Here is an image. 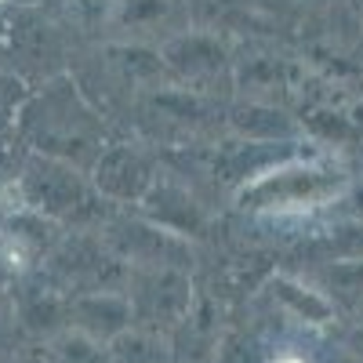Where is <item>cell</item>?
I'll use <instances>...</instances> for the list:
<instances>
[{
  "instance_id": "cell-7",
  "label": "cell",
  "mask_w": 363,
  "mask_h": 363,
  "mask_svg": "<svg viewBox=\"0 0 363 363\" xmlns=\"http://www.w3.org/2000/svg\"><path fill=\"white\" fill-rule=\"evenodd\" d=\"M18 102V84L15 80H0V128L8 124V113Z\"/></svg>"
},
{
  "instance_id": "cell-9",
  "label": "cell",
  "mask_w": 363,
  "mask_h": 363,
  "mask_svg": "<svg viewBox=\"0 0 363 363\" xmlns=\"http://www.w3.org/2000/svg\"><path fill=\"white\" fill-rule=\"evenodd\" d=\"M0 363H15V359H0Z\"/></svg>"
},
{
  "instance_id": "cell-5",
  "label": "cell",
  "mask_w": 363,
  "mask_h": 363,
  "mask_svg": "<svg viewBox=\"0 0 363 363\" xmlns=\"http://www.w3.org/2000/svg\"><path fill=\"white\" fill-rule=\"evenodd\" d=\"M109 356L113 363H174L171 338L142 330V327H131L116 342H109Z\"/></svg>"
},
{
  "instance_id": "cell-1",
  "label": "cell",
  "mask_w": 363,
  "mask_h": 363,
  "mask_svg": "<svg viewBox=\"0 0 363 363\" xmlns=\"http://www.w3.org/2000/svg\"><path fill=\"white\" fill-rule=\"evenodd\" d=\"M26 135L40 153H51L55 160L69 164L80 149H99L102 128L69 84H51L26 109Z\"/></svg>"
},
{
  "instance_id": "cell-4",
  "label": "cell",
  "mask_w": 363,
  "mask_h": 363,
  "mask_svg": "<svg viewBox=\"0 0 363 363\" xmlns=\"http://www.w3.org/2000/svg\"><path fill=\"white\" fill-rule=\"evenodd\" d=\"M69 327L80 335L95 338L102 345L116 342L124 330L135 327L131 301L124 291H91V294H73L69 298Z\"/></svg>"
},
{
  "instance_id": "cell-6",
  "label": "cell",
  "mask_w": 363,
  "mask_h": 363,
  "mask_svg": "<svg viewBox=\"0 0 363 363\" xmlns=\"http://www.w3.org/2000/svg\"><path fill=\"white\" fill-rule=\"evenodd\" d=\"M174 15H178L174 0H124L120 22L131 29H160V26H171Z\"/></svg>"
},
{
  "instance_id": "cell-8",
  "label": "cell",
  "mask_w": 363,
  "mask_h": 363,
  "mask_svg": "<svg viewBox=\"0 0 363 363\" xmlns=\"http://www.w3.org/2000/svg\"><path fill=\"white\" fill-rule=\"evenodd\" d=\"M272 363H306V359H301V356H294V352H284V356H277Z\"/></svg>"
},
{
  "instance_id": "cell-2",
  "label": "cell",
  "mask_w": 363,
  "mask_h": 363,
  "mask_svg": "<svg viewBox=\"0 0 363 363\" xmlns=\"http://www.w3.org/2000/svg\"><path fill=\"white\" fill-rule=\"evenodd\" d=\"M22 193L29 211L51 218V222H69V225H87V222H102L106 207L99 196H91L87 182L55 157H37L29 160L22 171Z\"/></svg>"
},
{
  "instance_id": "cell-3",
  "label": "cell",
  "mask_w": 363,
  "mask_h": 363,
  "mask_svg": "<svg viewBox=\"0 0 363 363\" xmlns=\"http://www.w3.org/2000/svg\"><path fill=\"white\" fill-rule=\"evenodd\" d=\"M131 316L135 327L153 330V335H174L193 313V284L182 265H138L128 272Z\"/></svg>"
}]
</instances>
